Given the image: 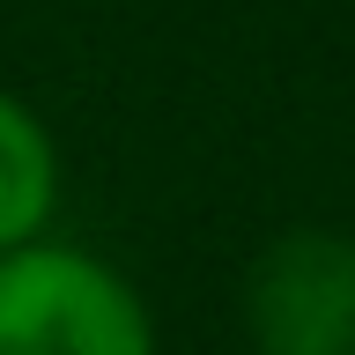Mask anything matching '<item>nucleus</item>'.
Instances as JSON below:
<instances>
[{
  "label": "nucleus",
  "mask_w": 355,
  "mask_h": 355,
  "mask_svg": "<svg viewBox=\"0 0 355 355\" xmlns=\"http://www.w3.org/2000/svg\"><path fill=\"white\" fill-rule=\"evenodd\" d=\"M0 355H155L133 288L82 252H0Z\"/></svg>",
  "instance_id": "1"
},
{
  "label": "nucleus",
  "mask_w": 355,
  "mask_h": 355,
  "mask_svg": "<svg viewBox=\"0 0 355 355\" xmlns=\"http://www.w3.org/2000/svg\"><path fill=\"white\" fill-rule=\"evenodd\" d=\"M252 333L266 355H355V244L296 230L252 266Z\"/></svg>",
  "instance_id": "2"
},
{
  "label": "nucleus",
  "mask_w": 355,
  "mask_h": 355,
  "mask_svg": "<svg viewBox=\"0 0 355 355\" xmlns=\"http://www.w3.org/2000/svg\"><path fill=\"white\" fill-rule=\"evenodd\" d=\"M52 215V141L15 96H0V252L30 244Z\"/></svg>",
  "instance_id": "3"
}]
</instances>
